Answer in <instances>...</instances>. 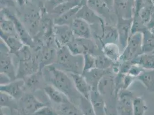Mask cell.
Listing matches in <instances>:
<instances>
[{"label":"cell","mask_w":154,"mask_h":115,"mask_svg":"<svg viewBox=\"0 0 154 115\" xmlns=\"http://www.w3.org/2000/svg\"><path fill=\"white\" fill-rule=\"evenodd\" d=\"M45 81L59 90L67 96L71 101H79L81 95L77 92L71 78L64 71L59 69L53 64L45 67L42 70Z\"/></svg>","instance_id":"6da1fadb"},{"label":"cell","mask_w":154,"mask_h":115,"mask_svg":"<svg viewBox=\"0 0 154 115\" xmlns=\"http://www.w3.org/2000/svg\"><path fill=\"white\" fill-rule=\"evenodd\" d=\"M56 63L59 69L74 74L84 73V55H75L71 52L67 46L60 47L57 51Z\"/></svg>","instance_id":"7a4b0ae2"},{"label":"cell","mask_w":154,"mask_h":115,"mask_svg":"<svg viewBox=\"0 0 154 115\" xmlns=\"http://www.w3.org/2000/svg\"><path fill=\"white\" fill-rule=\"evenodd\" d=\"M143 52V33L137 32L132 35L122 54V62L131 61L139 57Z\"/></svg>","instance_id":"3957f363"},{"label":"cell","mask_w":154,"mask_h":115,"mask_svg":"<svg viewBox=\"0 0 154 115\" xmlns=\"http://www.w3.org/2000/svg\"><path fill=\"white\" fill-rule=\"evenodd\" d=\"M71 52L75 55H85L92 54L98 55L96 53L99 50L97 45L91 39L79 38L74 37L67 45Z\"/></svg>","instance_id":"277c9868"},{"label":"cell","mask_w":154,"mask_h":115,"mask_svg":"<svg viewBox=\"0 0 154 115\" xmlns=\"http://www.w3.org/2000/svg\"><path fill=\"white\" fill-rule=\"evenodd\" d=\"M11 52L3 41L1 40V74L9 77L11 81L17 79V71L15 70Z\"/></svg>","instance_id":"5b68a950"},{"label":"cell","mask_w":154,"mask_h":115,"mask_svg":"<svg viewBox=\"0 0 154 115\" xmlns=\"http://www.w3.org/2000/svg\"><path fill=\"white\" fill-rule=\"evenodd\" d=\"M116 112L118 115H133L134 97L131 92L122 89L117 95Z\"/></svg>","instance_id":"8992f818"},{"label":"cell","mask_w":154,"mask_h":115,"mask_svg":"<svg viewBox=\"0 0 154 115\" xmlns=\"http://www.w3.org/2000/svg\"><path fill=\"white\" fill-rule=\"evenodd\" d=\"M1 13L13 21L20 39L24 45L29 47L33 46L34 44L33 40H32L33 39L24 24H23L19 19L7 8L2 9L1 11Z\"/></svg>","instance_id":"52a82bcc"},{"label":"cell","mask_w":154,"mask_h":115,"mask_svg":"<svg viewBox=\"0 0 154 115\" xmlns=\"http://www.w3.org/2000/svg\"><path fill=\"white\" fill-rule=\"evenodd\" d=\"M135 0H113V9L117 17L132 19L135 11Z\"/></svg>","instance_id":"ba28073f"},{"label":"cell","mask_w":154,"mask_h":115,"mask_svg":"<svg viewBox=\"0 0 154 115\" xmlns=\"http://www.w3.org/2000/svg\"><path fill=\"white\" fill-rule=\"evenodd\" d=\"M47 105L31 94L24 95L20 99V108L26 115H34L39 109Z\"/></svg>","instance_id":"9c48e42d"},{"label":"cell","mask_w":154,"mask_h":115,"mask_svg":"<svg viewBox=\"0 0 154 115\" xmlns=\"http://www.w3.org/2000/svg\"><path fill=\"white\" fill-rule=\"evenodd\" d=\"M132 24V19H125L121 17H117L116 28L119 35L120 47L122 52L125 48L129 39L131 36Z\"/></svg>","instance_id":"30bf717a"},{"label":"cell","mask_w":154,"mask_h":115,"mask_svg":"<svg viewBox=\"0 0 154 115\" xmlns=\"http://www.w3.org/2000/svg\"><path fill=\"white\" fill-rule=\"evenodd\" d=\"M40 70L38 61L36 58L20 60L17 70V78L24 79Z\"/></svg>","instance_id":"8fae6325"},{"label":"cell","mask_w":154,"mask_h":115,"mask_svg":"<svg viewBox=\"0 0 154 115\" xmlns=\"http://www.w3.org/2000/svg\"><path fill=\"white\" fill-rule=\"evenodd\" d=\"M52 30L54 38L59 48L67 46L75 37L70 26L54 25Z\"/></svg>","instance_id":"7c38bea8"},{"label":"cell","mask_w":154,"mask_h":115,"mask_svg":"<svg viewBox=\"0 0 154 115\" xmlns=\"http://www.w3.org/2000/svg\"><path fill=\"white\" fill-rule=\"evenodd\" d=\"M25 82L24 79L17 78L9 83L1 85L0 91L12 97L16 100H20L24 95Z\"/></svg>","instance_id":"4fadbf2b"},{"label":"cell","mask_w":154,"mask_h":115,"mask_svg":"<svg viewBox=\"0 0 154 115\" xmlns=\"http://www.w3.org/2000/svg\"><path fill=\"white\" fill-rule=\"evenodd\" d=\"M76 18L84 20L88 23L90 26H98L105 24L103 18L97 14L87 5H83L77 13Z\"/></svg>","instance_id":"5bb4252c"},{"label":"cell","mask_w":154,"mask_h":115,"mask_svg":"<svg viewBox=\"0 0 154 115\" xmlns=\"http://www.w3.org/2000/svg\"><path fill=\"white\" fill-rule=\"evenodd\" d=\"M115 77L110 71H108L103 76L97 86V90L103 96L113 95L115 94Z\"/></svg>","instance_id":"9a60e30c"},{"label":"cell","mask_w":154,"mask_h":115,"mask_svg":"<svg viewBox=\"0 0 154 115\" xmlns=\"http://www.w3.org/2000/svg\"><path fill=\"white\" fill-rule=\"evenodd\" d=\"M71 27L74 36L75 38L91 39L92 32L91 26L84 20L76 18Z\"/></svg>","instance_id":"2e32d148"},{"label":"cell","mask_w":154,"mask_h":115,"mask_svg":"<svg viewBox=\"0 0 154 115\" xmlns=\"http://www.w3.org/2000/svg\"><path fill=\"white\" fill-rule=\"evenodd\" d=\"M0 38L7 45L11 54L16 55L24 46V44L17 36L9 35L0 31Z\"/></svg>","instance_id":"e0dca14e"},{"label":"cell","mask_w":154,"mask_h":115,"mask_svg":"<svg viewBox=\"0 0 154 115\" xmlns=\"http://www.w3.org/2000/svg\"><path fill=\"white\" fill-rule=\"evenodd\" d=\"M70 76L77 92L81 96L87 99H89L91 88L84 76L82 74L74 73H71Z\"/></svg>","instance_id":"ac0fdd59"},{"label":"cell","mask_w":154,"mask_h":115,"mask_svg":"<svg viewBox=\"0 0 154 115\" xmlns=\"http://www.w3.org/2000/svg\"><path fill=\"white\" fill-rule=\"evenodd\" d=\"M89 100L96 115H108L103 96L97 90H91Z\"/></svg>","instance_id":"d6986e66"},{"label":"cell","mask_w":154,"mask_h":115,"mask_svg":"<svg viewBox=\"0 0 154 115\" xmlns=\"http://www.w3.org/2000/svg\"><path fill=\"white\" fill-rule=\"evenodd\" d=\"M57 55V51L52 47L46 46L42 48L38 58L40 70H42L47 66L52 64L55 61L56 62Z\"/></svg>","instance_id":"ffe728a7"},{"label":"cell","mask_w":154,"mask_h":115,"mask_svg":"<svg viewBox=\"0 0 154 115\" xmlns=\"http://www.w3.org/2000/svg\"><path fill=\"white\" fill-rule=\"evenodd\" d=\"M82 5H78L57 16L54 21V25L71 26L76 19L77 13Z\"/></svg>","instance_id":"44dd1931"},{"label":"cell","mask_w":154,"mask_h":115,"mask_svg":"<svg viewBox=\"0 0 154 115\" xmlns=\"http://www.w3.org/2000/svg\"><path fill=\"white\" fill-rule=\"evenodd\" d=\"M109 70H104L95 68L90 70L84 71L82 75L90 85L91 90H97V86L100 81Z\"/></svg>","instance_id":"7402d4cb"},{"label":"cell","mask_w":154,"mask_h":115,"mask_svg":"<svg viewBox=\"0 0 154 115\" xmlns=\"http://www.w3.org/2000/svg\"><path fill=\"white\" fill-rule=\"evenodd\" d=\"M44 91L50 100L58 105L71 101L64 93L51 85H48L45 86Z\"/></svg>","instance_id":"603a6c76"},{"label":"cell","mask_w":154,"mask_h":115,"mask_svg":"<svg viewBox=\"0 0 154 115\" xmlns=\"http://www.w3.org/2000/svg\"><path fill=\"white\" fill-rule=\"evenodd\" d=\"M102 52L114 63L117 62L120 59L122 54L120 46L115 43H108L103 45Z\"/></svg>","instance_id":"cb8c5ba5"},{"label":"cell","mask_w":154,"mask_h":115,"mask_svg":"<svg viewBox=\"0 0 154 115\" xmlns=\"http://www.w3.org/2000/svg\"><path fill=\"white\" fill-rule=\"evenodd\" d=\"M100 40H101L103 45L108 43H117L119 41V35L116 27L105 24L102 28Z\"/></svg>","instance_id":"d4e9b609"},{"label":"cell","mask_w":154,"mask_h":115,"mask_svg":"<svg viewBox=\"0 0 154 115\" xmlns=\"http://www.w3.org/2000/svg\"><path fill=\"white\" fill-rule=\"evenodd\" d=\"M43 79H45L42 70H39L32 75L26 77L24 80L25 82V89L34 92L39 89L41 84L43 82Z\"/></svg>","instance_id":"484cf974"},{"label":"cell","mask_w":154,"mask_h":115,"mask_svg":"<svg viewBox=\"0 0 154 115\" xmlns=\"http://www.w3.org/2000/svg\"><path fill=\"white\" fill-rule=\"evenodd\" d=\"M40 21V15L37 11H32L25 16V26L31 35L38 31Z\"/></svg>","instance_id":"4316f807"},{"label":"cell","mask_w":154,"mask_h":115,"mask_svg":"<svg viewBox=\"0 0 154 115\" xmlns=\"http://www.w3.org/2000/svg\"><path fill=\"white\" fill-rule=\"evenodd\" d=\"M134 64H137L145 70H154V53H143L131 61Z\"/></svg>","instance_id":"83f0119b"},{"label":"cell","mask_w":154,"mask_h":115,"mask_svg":"<svg viewBox=\"0 0 154 115\" xmlns=\"http://www.w3.org/2000/svg\"><path fill=\"white\" fill-rule=\"evenodd\" d=\"M87 5L101 17H106L112 9L103 0H89Z\"/></svg>","instance_id":"f1b7e54d"},{"label":"cell","mask_w":154,"mask_h":115,"mask_svg":"<svg viewBox=\"0 0 154 115\" xmlns=\"http://www.w3.org/2000/svg\"><path fill=\"white\" fill-rule=\"evenodd\" d=\"M57 111L59 115H84L80 108L71 101L59 105Z\"/></svg>","instance_id":"f546056e"},{"label":"cell","mask_w":154,"mask_h":115,"mask_svg":"<svg viewBox=\"0 0 154 115\" xmlns=\"http://www.w3.org/2000/svg\"><path fill=\"white\" fill-rule=\"evenodd\" d=\"M136 79L140 81L148 91L154 93V70L144 71Z\"/></svg>","instance_id":"4dcf8cb0"},{"label":"cell","mask_w":154,"mask_h":115,"mask_svg":"<svg viewBox=\"0 0 154 115\" xmlns=\"http://www.w3.org/2000/svg\"><path fill=\"white\" fill-rule=\"evenodd\" d=\"M0 31L9 35L19 36L13 21L1 13L0 18Z\"/></svg>","instance_id":"1f68e13d"},{"label":"cell","mask_w":154,"mask_h":115,"mask_svg":"<svg viewBox=\"0 0 154 115\" xmlns=\"http://www.w3.org/2000/svg\"><path fill=\"white\" fill-rule=\"evenodd\" d=\"M154 50V37L149 30L143 32V52L152 53Z\"/></svg>","instance_id":"d6a6232c"},{"label":"cell","mask_w":154,"mask_h":115,"mask_svg":"<svg viewBox=\"0 0 154 115\" xmlns=\"http://www.w3.org/2000/svg\"><path fill=\"white\" fill-rule=\"evenodd\" d=\"M154 12V4L148 5L143 7L137 13H135L134 14H137L143 23L147 27V24Z\"/></svg>","instance_id":"836d02e7"},{"label":"cell","mask_w":154,"mask_h":115,"mask_svg":"<svg viewBox=\"0 0 154 115\" xmlns=\"http://www.w3.org/2000/svg\"><path fill=\"white\" fill-rule=\"evenodd\" d=\"M148 107L145 100L141 97H136L133 103V115H144Z\"/></svg>","instance_id":"e575fe53"},{"label":"cell","mask_w":154,"mask_h":115,"mask_svg":"<svg viewBox=\"0 0 154 115\" xmlns=\"http://www.w3.org/2000/svg\"><path fill=\"white\" fill-rule=\"evenodd\" d=\"M78 5H81L79 0H72V1L66 2L62 4H59L55 7L52 9V12L57 16H59L66 12L70 10L72 8L77 7Z\"/></svg>","instance_id":"d590c367"},{"label":"cell","mask_w":154,"mask_h":115,"mask_svg":"<svg viewBox=\"0 0 154 115\" xmlns=\"http://www.w3.org/2000/svg\"><path fill=\"white\" fill-rule=\"evenodd\" d=\"M1 109L4 108L17 109L18 105L16 100L7 93L1 92Z\"/></svg>","instance_id":"8d00e7d4"},{"label":"cell","mask_w":154,"mask_h":115,"mask_svg":"<svg viewBox=\"0 0 154 115\" xmlns=\"http://www.w3.org/2000/svg\"><path fill=\"white\" fill-rule=\"evenodd\" d=\"M114 62L103 54L96 56V68L106 70L113 67Z\"/></svg>","instance_id":"74e56055"},{"label":"cell","mask_w":154,"mask_h":115,"mask_svg":"<svg viewBox=\"0 0 154 115\" xmlns=\"http://www.w3.org/2000/svg\"><path fill=\"white\" fill-rule=\"evenodd\" d=\"M84 115H96L89 99L81 96L79 101V107Z\"/></svg>","instance_id":"f35d334b"},{"label":"cell","mask_w":154,"mask_h":115,"mask_svg":"<svg viewBox=\"0 0 154 115\" xmlns=\"http://www.w3.org/2000/svg\"><path fill=\"white\" fill-rule=\"evenodd\" d=\"M96 56L89 54L84 55V72L96 68Z\"/></svg>","instance_id":"ab89813d"},{"label":"cell","mask_w":154,"mask_h":115,"mask_svg":"<svg viewBox=\"0 0 154 115\" xmlns=\"http://www.w3.org/2000/svg\"><path fill=\"white\" fill-rule=\"evenodd\" d=\"M33 115H59L57 110L48 105H45L39 109Z\"/></svg>","instance_id":"60d3db41"},{"label":"cell","mask_w":154,"mask_h":115,"mask_svg":"<svg viewBox=\"0 0 154 115\" xmlns=\"http://www.w3.org/2000/svg\"><path fill=\"white\" fill-rule=\"evenodd\" d=\"M153 27H154V13H152L150 20L147 24V29L149 30Z\"/></svg>","instance_id":"b9f144b4"},{"label":"cell","mask_w":154,"mask_h":115,"mask_svg":"<svg viewBox=\"0 0 154 115\" xmlns=\"http://www.w3.org/2000/svg\"><path fill=\"white\" fill-rule=\"evenodd\" d=\"M72 0H53V3L55 5L54 7L59 4H62L63 3H66V2H69L72 1Z\"/></svg>","instance_id":"7bdbcfd3"},{"label":"cell","mask_w":154,"mask_h":115,"mask_svg":"<svg viewBox=\"0 0 154 115\" xmlns=\"http://www.w3.org/2000/svg\"><path fill=\"white\" fill-rule=\"evenodd\" d=\"M16 2L19 6L23 7L26 4L27 0H16Z\"/></svg>","instance_id":"ee69618b"},{"label":"cell","mask_w":154,"mask_h":115,"mask_svg":"<svg viewBox=\"0 0 154 115\" xmlns=\"http://www.w3.org/2000/svg\"><path fill=\"white\" fill-rule=\"evenodd\" d=\"M106 4H107L109 7L113 9V0H103Z\"/></svg>","instance_id":"f6af8a7d"},{"label":"cell","mask_w":154,"mask_h":115,"mask_svg":"<svg viewBox=\"0 0 154 115\" xmlns=\"http://www.w3.org/2000/svg\"><path fill=\"white\" fill-rule=\"evenodd\" d=\"M79 2H80V4L81 5H87V3L89 1V0H79Z\"/></svg>","instance_id":"bcb514c9"},{"label":"cell","mask_w":154,"mask_h":115,"mask_svg":"<svg viewBox=\"0 0 154 115\" xmlns=\"http://www.w3.org/2000/svg\"><path fill=\"white\" fill-rule=\"evenodd\" d=\"M149 31L151 32V33L152 34V35L154 37V27L151 28V29H149Z\"/></svg>","instance_id":"7dc6e473"},{"label":"cell","mask_w":154,"mask_h":115,"mask_svg":"<svg viewBox=\"0 0 154 115\" xmlns=\"http://www.w3.org/2000/svg\"><path fill=\"white\" fill-rule=\"evenodd\" d=\"M0 115H5L4 114V113H3V112L2 111V110H1V112H0Z\"/></svg>","instance_id":"c3c4849f"},{"label":"cell","mask_w":154,"mask_h":115,"mask_svg":"<svg viewBox=\"0 0 154 115\" xmlns=\"http://www.w3.org/2000/svg\"><path fill=\"white\" fill-rule=\"evenodd\" d=\"M117 115V114H116V115H115V114H110V115Z\"/></svg>","instance_id":"681fc988"},{"label":"cell","mask_w":154,"mask_h":115,"mask_svg":"<svg viewBox=\"0 0 154 115\" xmlns=\"http://www.w3.org/2000/svg\"><path fill=\"white\" fill-rule=\"evenodd\" d=\"M32 1H40V0H32Z\"/></svg>","instance_id":"f907efd6"},{"label":"cell","mask_w":154,"mask_h":115,"mask_svg":"<svg viewBox=\"0 0 154 115\" xmlns=\"http://www.w3.org/2000/svg\"><path fill=\"white\" fill-rule=\"evenodd\" d=\"M152 2H153V4H154V0H152Z\"/></svg>","instance_id":"816d5d0a"}]
</instances>
